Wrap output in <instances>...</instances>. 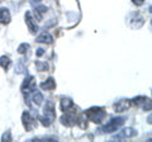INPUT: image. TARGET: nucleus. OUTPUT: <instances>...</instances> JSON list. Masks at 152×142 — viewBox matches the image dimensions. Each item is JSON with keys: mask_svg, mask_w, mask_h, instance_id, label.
<instances>
[{"mask_svg": "<svg viewBox=\"0 0 152 142\" xmlns=\"http://www.w3.org/2000/svg\"><path fill=\"white\" fill-rule=\"evenodd\" d=\"M22 122H23V126H24V128H26L27 132H31V131H33L37 127L36 118L33 117L28 111L23 112V114H22Z\"/></svg>", "mask_w": 152, "mask_h": 142, "instance_id": "obj_4", "label": "nucleus"}, {"mask_svg": "<svg viewBox=\"0 0 152 142\" xmlns=\"http://www.w3.org/2000/svg\"><path fill=\"white\" fill-rule=\"evenodd\" d=\"M47 12V8L46 7H38L34 9V17L37 20H42V18H43V14Z\"/></svg>", "mask_w": 152, "mask_h": 142, "instance_id": "obj_19", "label": "nucleus"}, {"mask_svg": "<svg viewBox=\"0 0 152 142\" xmlns=\"http://www.w3.org/2000/svg\"><path fill=\"white\" fill-rule=\"evenodd\" d=\"M145 24V18L141 15L140 13H132L131 17H129V26L133 28V29H138V28H141L142 26Z\"/></svg>", "mask_w": 152, "mask_h": 142, "instance_id": "obj_7", "label": "nucleus"}, {"mask_svg": "<svg viewBox=\"0 0 152 142\" xmlns=\"http://www.w3.org/2000/svg\"><path fill=\"white\" fill-rule=\"evenodd\" d=\"M84 114L86 116V118L89 121L100 124V123L104 121V118L107 117V112L104 111V108H102V107H91V108H89Z\"/></svg>", "mask_w": 152, "mask_h": 142, "instance_id": "obj_2", "label": "nucleus"}, {"mask_svg": "<svg viewBox=\"0 0 152 142\" xmlns=\"http://www.w3.org/2000/svg\"><path fill=\"white\" fill-rule=\"evenodd\" d=\"M76 124H79L83 130L88 128V118H86V116H85L84 113L81 116H79L77 118H76Z\"/></svg>", "mask_w": 152, "mask_h": 142, "instance_id": "obj_16", "label": "nucleus"}, {"mask_svg": "<svg viewBox=\"0 0 152 142\" xmlns=\"http://www.w3.org/2000/svg\"><path fill=\"white\" fill-rule=\"evenodd\" d=\"M74 107V102L70 98H62L60 102V109L62 112H67Z\"/></svg>", "mask_w": 152, "mask_h": 142, "instance_id": "obj_15", "label": "nucleus"}, {"mask_svg": "<svg viewBox=\"0 0 152 142\" xmlns=\"http://www.w3.org/2000/svg\"><path fill=\"white\" fill-rule=\"evenodd\" d=\"M43 100H45V98H43V95H42L41 91L36 90L34 93H33V103H34L36 105H41V104L43 103Z\"/></svg>", "mask_w": 152, "mask_h": 142, "instance_id": "obj_17", "label": "nucleus"}, {"mask_svg": "<svg viewBox=\"0 0 152 142\" xmlns=\"http://www.w3.org/2000/svg\"><path fill=\"white\" fill-rule=\"evenodd\" d=\"M132 3L134 4V5H137V7H141V5H143L145 4V0H132Z\"/></svg>", "mask_w": 152, "mask_h": 142, "instance_id": "obj_24", "label": "nucleus"}, {"mask_svg": "<svg viewBox=\"0 0 152 142\" xmlns=\"http://www.w3.org/2000/svg\"><path fill=\"white\" fill-rule=\"evenodd\" d=\"M15 72L17 74H26V67L22 62H18L15 66Z\"/></svg>", "mask_w": 152, "mask_h": 142, "instance_id": "obj_23", "label": "nucleus"}, {"mask_svg": "<svg viewBox=\"0 0 152 142\" xmlns=\"http://www.w3.org/2000/svg\"><path fill=\"white\" fill-rule=\"evenodd\" d=\"M39 86H41L42 90H48V91H51V90H53V89L56 88V81H55L53 78H48L46 81L41 83Z\"/></svg>", "mask_w": 152, "mask_h": 142, "instance_id": "obj_14", "label": "nucleus"}, {"mask_svg": "<svg viewBox=\"0 0 152 142\" xmlns=\"http://www.w3.org/2000/svg\"><path fill=\"white\" fill-rule=\"evenodd\" d=\"M45 53V50L43 48H37V52H36V55H37V57H41L42 55Z\"/></svg>", "mask_w": 152, "mask_h": 142, "instance_id": "obj_25", "label": "nucleus"}, {"mask_svg": "<svg viewBox=\"0 0 152 142\" xmlns=\"http://www.w3.org/2000/svg\"><path fill=\"white\" fill-rule=\"evenodd\" d=\"M133 103H134L137 107L142 108L143 111H151L152 103H151V99L147 98V97H143V95L136 97L134 99H133Z\"/></svg>", "mask_w": 152, "mask_h": 142, "instance_id": "obj_8", "label": "nucleus"}, {"mask_svg": "<svg viewBox=\"0 0 152 142\" xmlns=\"http://www.w3.org/2000/svg\"><path fill=\"white\" fill-rule=\"evenodd\" d=\"M28 50H29V45L28 43H22V45H19V47H18V53L23 55V53H26Z\"/></svg>", "mask_w": 152, "mask_h": 142, "instance_id": "obj_21", "label": "nucleus"}, {"mask_svg": "<svg viewBox=\"0 0 152 142\" xmlns=\"http://www.w3.org/2000/svg\"><path fill=\"white\" fill-rule=\"evenodd\" d=\"M24 18H26V24H27V27H28V29H29V32H31V33L38 32V29H39V28H38V26L34 23V20H33L32 13H31V12H26Z\"/></svg>", "mask_w": 152, "mask_h": 142, "instance_id": "obj_11", "label": "nucleus"}, {"mask_svg": "<svg viewBox=\"0 0 152 142\" xmlns=\"http://www.w3.org/2000/svg\"><path fill=\"white\" fill-rule=\"evenodd\" d=\"M37 88V84H36V79L32 76V75H27L26 79L23 80L22 83V86H20V90L26 94H29L31 91L36 90Z\"/></svg>", "mask_w": 152, "mask_h": 142, "instance_id": "obj_5", "label": "nucleus"}, {"mask_svg": "<svg viewBox=\"0 0 152 142\" xmlns=\"http://www.w3.org/2000/svg\"><path fill=\"white\" fill-rule=\"evenodd\" d=\"M10 65H12V60L9 59L8 56H1V57H0V66L5 71L10 67Z\"/></svg>", "mask_w": 152, "mask_h": 142, "instance_id": "obj_18", "label": "nucleus"}, {"mask_svg": "<svg viewBox=\"0 0 152 142\" xmlns=\"http://www.w3.org/2000/svg\"><path fill=\"white\" fill-rule=\"evenodd\" d=\"M76 114H75V112H70V111H67L66 112V114H64L62 117L60 118V121H61V123H62L64 126H66V127H72V126H75L76 124Z\"/></svg>", "mask_w": 152, "mask_h": 142, "instance_id": "obj_9", "label": "nucleus"}, {"mask_svg": "<svg viewBox=\"0 0 152 142\" xmlns=\"http://www.w3.org/2000/svg\"><path fill=\"white\" fill-rule=\"evenodd\" d=\"M126 119L123 117H117V118H112L110 121H109L105 126L103 127L100 131H103L104 133H113V132H115L121 128V127L124 124Z\"/></svg>", "mask_w": 152, "mask_h": 142, "instance_id": "obj_3", "label": "nucleus"}, {"mask_svg": "<svg viewBox=\"0 0 152 142\" xmlns=\"http://www.w3.org/2000/svg\"><path fill=\"white\" fill-rule=\"evenodd\" d=\"M31 1H32V4H34V3H36V4H38V3H41L42 0H31Z\"/></svg>", "mask_w": 152, "mask_h": 142, "instance_id": "obj_26", "label": "nucleus"}, {"mask_svg": "<svg viewBox=\"0 0 152 142\" xmlns=\"http://www.w3.org/2000/svg\"><path fill=\"white\" fill-rule=\"evenodd\" d=\"M56 119V111H55V104L52 100H47L46 105L43 108V114L39 117L41 123L45 127H50Z\"/></svg>", "mask_w": 152, "mask_h": 142, "instance_id": "obj_1", "label": "nucleus"}, {"mask_svg": "<svg viewBox=\"0 0 152 142\" xmlns=\"http://www.w3.org/2000/svg\"><path fill=\"white\" fill-rule=\"evenodd\" d=\"M36 41L38 42V43H47V45H50L53 42V38H52V36L48 32H42L39 36L36 38Z\"/></svg>", "mask_w": 152, "mask_h": 142, "instance_id": "obj_13", "label": "nucleus"}, {"mask_svg": "<svg viewBox=\"0 0 152 142\" xmlns=\"http://www.w3.org/2000/svg\"><path fill=\"white\" fill-rule=\"evenodd\" d=\"M0 23L1 24H9L10 23V12L8 8H0Z\"/></svg>", "mask_w": 152, "mask_h": 142, "instance_id": "obj_12", "label": "nucleus"}, {"mask_svg": "<svg viewBox=\"0 0 152 142\" xmlns=\"http://www.w3.org/2000/svg\"><path fill=\"white\" fill-rule=\"evenodd\" d=\"M113 107H114V111L118 112V113L126 112L127 109H129L131 100H128V99H121V100H118L117 103H114Z\"/></svg>", "mask_w": 152, "mask_h": 142, "instance_id": "obj_10", "label": "nucleus"}, {"mask_svg": "<svg viewBox=\"0 0 152 142\" xmlns=\"http://www.w3.org/2000/svg\"><path fill=\"white\" fill-rule=\"evenodd\" d=\"M137 132L134 128H132V127H128V128H124L119 131L117 135H114L112 137V141H121V140H124V138H132V137L137 136Z\"/></svg>", "mask_w": 152, "mask_h": 142, "instance_id": "obj_6", "label": "nucleus"}, {"mask_svg": "<svg viewBox=\"0 0 152 142\" xmlns=\"http://www.w3.org/2000/svg\"><path fill=\"white\" fill-rule=\"evenodd\" d=\"M1 141H4V142H12L13 141V137H12V132L10 131H5V133H4L3 136H1Z\"/></svg>", "mask_w": 152, "mask_h": 142, "instance_id": "obj_22", "label": "nucleus"}, {"mask_svg": "<svg viewBox=\"0 0 152 142\" xmlns=\"http://www.w3.org/2000/svg\"><path fill=\"white\" fill-rule=\"evenodd\" d=\"M36 69L38 71H47L48 70V65H47L46 62H42V61H36Z\"/></svg>", "mask_w": 152, "mask_h": 142, "instance_id": "obj_20", "label": "nucleus"}]
</instances>
